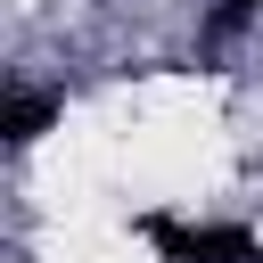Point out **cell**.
<instances>
[{
  "instance_id": "6da1fadb",
  "label": "cell",
  "mask_w": 263,
  "mask_h": 263,
  "mask_svg": "<svg viewBox=\"0 0 263 263\" xmlns=\"http://www.w3.org/2000/svg\"><path fill=\"white\" fill-rule=\"evenodd\" d=\"M140 230L164 247V263H255V238L238 222H173V214H148Z\"/></svg>"
},
{
  "instance_id": "7a4b0ae2",
  "label": "cell",
  "mask_w": 263,
  "mask_h": 263,
  "mask_svg": "<svg viewBox=\"0 0 263 263\" xmlns=\"http://www.w3.org/2000/svg\"><path fill=\"white\" fill-rule=\"evenodd\" d=\"M41 123H49V99L41 90H8V140H33Z\"/></svg>"
},
{
  "instance_id": "3957f363",
  "label": "cell",
  "mask_w": 263,
  "mask_h": 263,
  "mask_svg": "<svg viewBox=\"0 0 263 263\" xmlns=\"http://www.w3.org/2000/svg\"><path fill=\"white\" fill-rule=\"evenodd\" d=\"M238 8H255V0H230V8H222V16H238Z\"/></svg>"
}]
</instances>
